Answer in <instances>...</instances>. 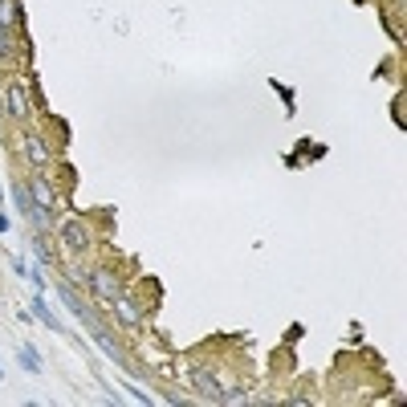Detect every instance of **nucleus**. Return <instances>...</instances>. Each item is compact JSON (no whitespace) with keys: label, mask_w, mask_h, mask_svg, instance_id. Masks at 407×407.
<instances>
[{"label":"nucleus","mask_w":407,"mask_h":407,"mask_svg":"<svg viewBox=\"0 0 407 407\" xmlns=\"http://www.w3.org/2000/svg\"><path fill=\"white\" fill-rule=\"evenodd\" d=\"M4 232H13V220H9V212L0 208V237H4Z\"/></svg>","instance_id":"2eb2a0df"},{"label":"nucleus","mask_w":407,"mask_h":407,"mask_svg":"<svg viewBox=\"0 0 407 407\" xmlns=\"http://www.w3.org/2000/svg\"><path fill=\"white\" fill-rule=\"evenodd\" d=\"M25 281L33 285V294H49V277H45V269H41V265H29Z\"/></svg>","instance_id":"9b49d317"},{"label":"nucleus","mask_w":407,"mask_h":407,"mask_svg":"<svg viewBox=\"0 0 407 407\" xmlns=\"http://www.w3.org/2000/svg\"><path fill=\"white\" fill-rule=\"evenodd\" d=\"M0 379H4V366H0Z\"/></svg>","instance_id":"dca6fc26"},{"label":"nucleus","mask_w":407,"mask_h":407,"mask_svg":"<svg viewBox=\"0 0 407 407\" xmlns=\"http://www.w3.org/2000/svg\"><path fill=\"white\" fill-rule=\"evenodd\" d=\"M29 253H33V265L41 269L61 265V249H57L53 232H45V228H29Z\"/></svg>","instance_id":"0eeeda50"},{"label":"nucleus","mask_w":407,"mask_h":407,"mask_svg":"<svg viewBox=\"0 0 407 407\" xmlns=\"http://www.w3.org/2000/svg\"><path fill=\"white\" fill-rule=\"evenodd\" d=\"M155 289H159V281L155 277L130 281L127 289H118V294L102 306L106 322H110L118 334H143L147 322H151V309H155Z\"/></svg>","instance_id":"f257e3e1"},{"label":"nucleus","mask_w":407,"mask_h":407,"mask_svg":"<svg viewBox=\"0 0 407 407\" xmlns=\"http://www.w3.org/2000/svg\"><path fill=\"white\" fill-rule=\"evenodd\" d=\"M21 175H25V187H29V196H33L37 208L53 212V216L66 212V187H61L49 171H21Z\"/></svg>","instance_id":"423d86ee"},{"label":"nucleus","mask_w":407,"mask_h":407,"mask_svg":"<svg viewBox=\"0 0 407 407\" xmlns=\"http://www.w3.org/2000/svg\"><path fill=\"white\" fill-rule=\"evenodd\" d=\"M180 371L192 399L200 403H249L253 399V395H244V387H228L225 371H216L208 359H180Z\"/></svg>","instance_id":"f03ea898"},{"label":"nucleus","mask_w":407,"mask_h":407,"mask_svg":"<svg viewBox=\"0 0 407 407\" xmlns=\"http://www.w3.org/2000/svg\"><path fill=\"white\" fill-rule=\"evenodd\" d=\"M94 379H98V375H94ZM98 391L106 395V399H110V403H123V395L114 391V387H110V383H106V379H98Z\"/></svg>","instance_id":"ddd939ff"},{"label":"nucleus","mask_w":407,"mask_h":407,"mask_svg":"<svg viewBox=\"0 0 407 407\" xmlns=\"http://www.w3.org/2000/svg\"><path fill=\"white\" fill-rule=\"evenodd\" d=\"M16 363H21V371H29V375H41V351L33 346V342H21L16 346Z\"/></svg>","instance_id":"1a4fd4ad"},{"label":"nucleus","mask_w":407,"mask_h":407,"mask_svg":"<svg viewBox=\"0 0 407 407\" xmlns=\"http://www.w3.org/2000/svg\"><path fill=\"white\" fill-rule=\"evenodd\" d=\"M53 240H57V249H61V257H73V261L98 257V249H102L98 228L82 212H61L53 225Z\"/></svg>","instance_id":"20e7f679"},{"label":"nucleus","mask_w":407,"mask_h":407,"mask_svg":"<svg viewBox=\"0 0 407 407\" xmlns=\"http://www.w3.org/2000/svg\"><path fill=\"white\" fill-rule=\"evenodd\" d=\"M9 265H13V273H16V277H25V273H29V261H25V253H13V257H9Z\"/></svg>","instance_id":"f8f14e48"},{"label":"nucleus","mask_w":407,"mask_h":407,"mask_svg":"<svg viewBox=\"0 0 407 407\" xmlns=\"http://www.w3.org/2000/svg\"><path fill=\"white\" fill-rule=\"evenodd\" d=\"M123 391H127L130 399H135V403H143V407H151V403H159V399H155V395L147 391V387H143L139 379H130V375H123Z\"/></svg>","instance_id":"9d476101"},{"label":"nucleus","mask_w":407,"mask_h":407,"mask_svg":"<svg viewBox=\"0 0 407 407\" xmlns=\"http://www.w3.org/2000/svg\"><path fill=\"white\" fill-rule=\"evenodd\" d=\"M29 314H33V318H37L45 330H53V334H66V326L57 322V314H53V306H49V297H45V294H33V302H29Z\"/></svg>","instance_id":"6e6552de"},{"label":"nucleus","mask_w":407,"mask_h":407,"mask_svg":"<svg viewBox=\"0 0 407 407\" xmlns=\"http://www.w3.org/2000/svg\"><path fill=\"white\" fill-rule=\"evenodd\" d=\"M37 98H33V86H29L25 70L9 73L4 82H0V123L4 127H25L37 118Z\"/></svg>","instance_id":"39448f33"},{"label":"nucleus","mask_w":407,"mask_h":407,"mask_svg":"<svg viewBox=\"0 0 407 407\" xmlns=\"http://www.w3.org/2000/svg\"><path fill=\"white\" fill-rule=\"evenodd\" d=\"M9 155H13L16 171H49L53 175L57 168V147L45 139L37 118L25 127H9Z\"/></svg>","instance_id":"7ed1b4c3"},{"label":"nucleus","mask_w":407,"mask_h":407,"mask_svg":"<svg viewBox=\"0 0 407 407\" xmlns=\"http://www.w3.org/2000/svg\"><path fill=\"white\" fill-rule=\"evenodd\" d=\"M269 86H273V90H277L281 98H285V110H294V90H285L281 82H269Z\"/></svg>","instance_id":"4468645a"}]
</instances>
